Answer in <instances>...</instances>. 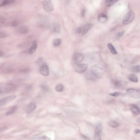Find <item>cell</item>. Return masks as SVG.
I'll return each instance as SVG.
<instances>
[{"mask_svg": "<svg viewBox=\"0 0 140 140\" xmlns=\"http://www.w3.org/2000/svg\"><path fill=\"white\" fill-rule=\"evenodd\" d=\"M109 125L111 127L113 128H116L119 126L118 123L116 121L114 120L110 121V122H109Z\"/></svg>", "mask_w": 140, "mask_h": 140, "instance_id": "cb8c5ba5", "label": "cell"}, {"mask_svg": "<svg viewBox=\"0 0 140 140\" xmlns=\"http://www.w3.org/2000/svg\"><path fill=\"white\" fill-rule=\"evenodd\" d=\"M17 107L16 105L14 106L13 107H12L9 110L6 112L5 115L6 116H9V115H11L12 114H14L16 111L17 110Z\"/></svg>", "mask_w": 140, "mask_h": 140, "instance_id": "ac0fdd59", "label": "cell"}, {"mask_svg": "<svg viewBox=\"0 0 140 140\" xmlns=\"http://www.w3.org/2000/svg\"><path fill=\"white\" fill-rule=\"evenodd\" d=\"M41 87H42V88L44 90H48V88L47 87V86L44 85H42Z\"/></svg>", "mask_w": 140, "mask_h": 140, "instance_id": "d6a6232c", "label": "cell"}, {"mask_svg": "<svg viewBox=\"0 0 140 140\" xmlns=\"http://www.w3.org/2000/svg\"><path fill=\"white\" fill-rule=\"evenodd\" d=\"M40 72L42 75L44 76L48 75L49 73V69L48 66L46 64H42L40 67Z\"/></svg>", "mask_w": 140, "mask_h": 140, "instance_id": "52a82bcc", "label": "cell"}, {"mask_svg": "<svg viewBox=\"0 0 140 140\" xmlns=\"http://www.w3.org/2000/svg\"><path fill=\"white\" fill-rule=\"evenodd\" d=\"M134 13L132 11H129L125 15L122 19V23L125 25H127L132 21L134 18Z\"/></svg>", "mask_w": 140, "mask_h": 140, "instance_id": "3957f363", "label": "cell"}, {"mask_svg": "<svg viewBox=\"0 0 140 140\" xmlns=\"http://www.w3.org/2000/svg\"><path fill=\"white\" fill-rule=\"evenodd\" d=\"M113 83L114 86L116 88H120L122 85V81L118 79H114L113 81Z\"/></svg>", "mask_w": 140, "mask_h": 140, "instance_id": "d6986e66", "label": "cell"}, {"mask_svg": "<svg viewBox=\"0 0 140 140\" xmlns=\"http://www.w3.org/2000/svg\"><path fill=\"white\" fill-rule=\"evenodd\" d=\"M108 48L110 50V52L113 54H114V55L117 54L118 53H117L116 50L111 44L108 43Z\"/></svg>", "mask_w": 140, "mask_h": 140, "instance_id": "44dd1931", "label": "cell"}, {"mask_svg": "<svg viewBox=\"0 0 140 140\" xmlns=\"http://www.w3.org/2000/svg\"><path fill=\"white\" fill-rule=\"evenodd\" d=\"M36 108V106L35 105V103L33 102L30 103L29 104L27 107L26 110L27 113L28 114H30L35 110Z\"/></svg>", "mask_w": 140, "mask_h": 140, "instance_id": "4fadbf2b", "label": "cell"}, {"mask_svg": "<svg viewBox=\"0 0 140 140\" xmlns=\"http://www.w3.org/2000/svg\"><path fill=\"white\" fill-rule=\"evenodd\" d=\"M85 9H83V10H82L81 12V15L82 17H84V16L85 15Z\"/></svg>", "mask_w": 140, "mask_h": 140, "instance_id": "836d02e7", "label": "cell"}, {"mask_svg": "<svg viewBox=\"0 0 140 140\" xmlns=\"http://www.w3.org/2000/svg\"><path fill=\"white\" fill-rule=\"evenodd\" d=\"M139 119H140V118H138V122H140V121H139Z\"/></svg>", "mask_w": 140, "mask_h": 140, "instance_id": "74e56055", "label": "cell"}, {"mask_svg": "<svg viewBox=\"0 0 140 140\" xmlns=\"http://www.w3.org/2000/svg\"><path fill=\"white\" fill-rule=\"evenodd\" d=\"M17 31L18 33L22 34H26L28 33L29 32V28L25 26H22L19 27L17 29Z\"/></svg>", "mask_w": 140, "mask_h": 140, "instance_id": "8fae6325", "label": "cell"}, {"mask_svg": "<svg viewBox=\"0 0 140 140\" xmlns=\"http://www.w3.org/2000/svg\"><path fill=\"white\" fill-rule=\"evenodd\" d=\"M42 5L44 10L47 12H51L54 10L53 4L51 0H43Z\"/></svg>", "mask_w": 140, "mask_h": 140, "instance_id": "7a4b0ae2", "label": "cell"}, {"mask_svg": "<svg viewBox=\"0 0 140 140\" xmlns=\"http://www.w3.org/2000/svg\"><path fill=\"white\" fill-rule=\"evenodd\" d=\"M81 137L82 138H83L84 139H85V140H88V139H90V138H88V137L84 136V135H81Z\"/></svg>", "mask_w": 140, "mask_h": 140, "instance_id": "e575fe53", "label": "cell"}, {"mask_svg": "<svg viewBox=\"0 0 140 140\" xmlns=\"http://www.w3.org/2000/svg\"><path fill=\"white\" fill-rule=\"evenodd\" d=\"M84 59L83 55L79 53H76L73 56V60L76 64L81 62Z\"/></svg>", "mask_w": 140, "mask_h": 140, "instance_id": "ba28073f", "label": "cell"}, {"mask_svg": "<svg viewBox=\"0 0 140 140\" xmlns=\"http://www.w3.org/2000/svg\"><path fill=\"white\" fill-rule=\"evenodd\" d=\"M55 90L57 92H61L63 90V85L62 84H59L56 86L55 88Z\"/></svg>", "mask_w": 140, "mask_h": 140, "instance_id": "484cf974", "label": "cell"}, {"mask_svg": "<svg viewBox=\"0 0 140 140\" xmlns=\"http://www.w3.org/2000/svg\"><path fill=\"white\" fill-rule=\"evenodd\" d=\"M108 17L107 15L103 13H102L99 15L98 20L101 23H104L108 20Z\"/></svg>", "mask_w": 140, "mask_h": 140, "instance_id": "5bb4252c", "label": "cell"}, {"mask_svg": "<svg viewBox=\"0 0 140 140\" xmlns=\"http://www.w3.org/2000/svg\"><path fill=\"white\" fill-rule=\"evenodd\" d=\"M61 43V40L60 39H56L53 40V45L55 47H58Z\"/></svg>", "mask_w": 140, "mask_h": 140, "instance_id": "d4e9b609", "label": "cell"}, {"mask_svg": "<svg viewBox=\"0 0 140 140\" xmlns=\"http://www.w3.org/2000/svg\"><path fill=\"white\" fill-rule=\"evenodd\" d=\"M131 110L133 114L138 115L140 114V109L136 105H132L131 107Z\"/></svg>", "mask_w": 140, "mask_h": 140, "instance_id": "9a60e30c", "label": "cell"}, {"mask_svg": "<svg viewBox=\"0 0 140 140\" xmlns=\"http://www.w3.org/2000/svg\"><path fill=\"white\" fill-rule=\"evenodd\" d=\"M6 34L4 32H0V38H4L6 36Z\"/></svg>", "mask_w": 140, "mask_h": 140, "instance_id": "1f68e13d", "label": "cell"}, {"mask_svg": "<svg viewBox=\"0 0 140 140\" xmlns=\"http://www.w3.org/2000/svg\"><path fill=\"white\" fill-rule=\"evenodd\" d=\"M15 88L16 87L13 84H7L6 87L4 88H0V94L5 93L6 92H10L12 90H15Z\"/></svg>", "mask_w": 140, "mask_h": 140, "instance_id": "8992f818", "label": "cell"}, {"mask_svg": "<svg viewBox=\"0 0 140 140\" xmlns=\"http://www.w3.org/2000/svg\"><path fill=\"white\" fill-rule=\"evenodd\" d=\"M67 0V1H69L70 0Z\"/></svg>", "mask_w": 140, "mask_h": 140, "instance_id": "f35d334b", "label": "cell"}, {"mask_svg": "<svg viewBox=\"0 0 140 140\" xmlns=\"http://www.w3.org/2000/svg\"><path fill=\"white\" fill-rule=\"evenodd\" d=\"M118 1V0H106L105 4L107 7H111Z\"/></svg>", "mask_w": 140, "mask_h": 140, "instance_id": "603a6c76", "label": "cell"}, {"mask_svg": "<svg viewBox=\"0 0 140 140\" xmlns=\"http://www.w3.org/2000/svg\"><path fill=\"white\" fill-rule=\"evenodd\" d=\"M16 97V96L15 95H10L8 96L5 97L4 98L0 100V107H2L6 104L9 102L12 101L15 99Z\"/></svg>", "mask_w": 140, "mask_h": 140, "instance_id": "5b68a950", "label": "cell"}, {"mask_svg": "<svg viewBox=\"0 0 140 140\" xmlns=\"http://www.w3.org/2000/svg\"><path fill=\"white\" fill-rule=\"evenodd\" d=\"M135 133H136V134L139 133H140V130H139V129H136L135 131Z\"/></svg>", "mask_w": 140, "mask_h": 140, "instance_id": "8d00e7d4", "label": "cell"}, {"mask_svg": "<svg viewBox=\"0 0 140 140\" xmlns=\"http://www.w3.org/2000/svg\"><path fill=\"white\" fill-rule=\"evenodd\" d=\"M37 46H38V44H37V41H36V40L34 41L32 46L29 49V53L30 55H32V54H33V53H35L36 50L37 49Z\"/></svg>", "mask_w": 140, "mask_h": 140, "instance_id": "7c38bea8", "label": "cell"}, {"mask_svg": "<svg viewBox=\"0 0 140 140\" xmlns=\"http://www.w3.org/2000/svg\"><path fill=\"white\" fill-rule=\"evenodd\" d=\"M111 96H113V97H118L119 96L121 95L120 93L118 92H115L114 93H110L109 94Z\"/></svg>", "mask_w": 140, "mask_h": 140, "instance_id": "f1b7e54d", "label": "cell"}, {"mask_svg": "<svg viewBox=\"0 0 140 140\" xmlns=\"http://www.w3.org/2000/svg\"><path fill=\"white\" fill-rule=\"evenodd\" d=\"M106 70L105 66L99 63L95 64L90 68V71L94 76L97 78H99L103 76Z\"/></svg>", "mask_w": 140, "mask_h": 140, "instance_id": "6da1fadb", "label": "cell"}, {"mask_svg": "<svg viewBox=\"0 0 140 140\" xmlns=\"http://www.w3.org/2000/svg\"><path fill=\"white\" fill-rule=\"evenodd\" d=\"M18 24H19V22L18 21H14L11 23V26H17Z\"/></svg>", "mask_w": 140, "mask_h": 140, "instance_id": "83f0119b", "label": "cell"}, {"mask_svg": "<svg viewBox=\"0 0 140 140\" xmlns=\"http://www.w3.org/2000/svg\"><path fill=\"white\" fill-rule=\"evenodd\" d=\"M60 27L58 23H53V30L55 33H59L60 32Z\"/></svg>", "mask_w": 140, "mask_h": 140, "instance_id": "7402d4cb", "label": "cell"}, {"mask_svg": "<svg viewBox=\"0 0 140 140\" xmlns=\"http://www.w3.org/2000/svg\"><path fill=\"white\" fill-rule=\"evenodd\" d=\"M132 71L134 73H138L140 71V66L139 65H136L132 68Z\"/></svg>", "mask_w": 140, "mask_h": 140, "instance_id": "4316f807", "label": "cell"}, {"mask_svg": "<svg viewBox=\"0 0 140 140\" xmlns=\"http://www.w3.org/2000/svg\"><path fill=\"white\" fill-rule=\"evenodd\" d=\"M127 94L130 97L134 98H140V90L137 89L129 88L127 90Z\"/></svg>", "mask_w": 140, "mask_h": 140, "instance_id": "277c9868", "label": "cell"}, {"mask_svg": "<svg viewBox=\"0 0 140 140\" xmlns=\"http://www.w3.org/2000/svg\"><path fill=\"white\" fill-rule=\"evenodd\" d=\"M102 123L100 122H97L96 124V129H95V135L101 136L102 134Z\"/></svg>", "mask_w": 140, "mask_h": 140, "instance_id": "30bf717a", "label": "cell"}, {"mask_svg": "<svg viewBox=\"0 0 140 140\" xmlns=\"http://www.w3.org/2000/svg\"><path fill=\"white\" fill-rule=\"evenodd\" d=\"M4 55V53L3 51L0 50V57H2Z\"/></svg>", "mask_w": 140, "mask_h": 140, "instance_id": "d590c367", "label": "cell"}, {"mask_svg": "<svg viewBox=\"0 0 140 140\" xmlns=\"http://www.w3.org/2000/svg\"><path fill=\"white\" fill-rule=\"evenodd\" d=\"M92 26V25L90 23H88L86 25H85L82 30V33L83 35H85L87 33L89 30L91 28Z\"/></svg>", "mask_w": 140, "mask_h": 140, "instance_id": "2e32d148", "label": "cell"}, {"mask_svg": "<svg viewBox=\"0 0 140 140\" xmlns=\"http://www.w3.org/2000/svg\"><path fill=\"white\" fill-rule=\"evenodd\" d=\"M75 67V71L79 73H81L85 71L88 67L87 64H77Z\"/></svg>", "mask_w": 140, "mask_h": 140, "instance_id": "9c48e42d", "label": "cell"}, {"mask_svg": "<svg viewBox=\"0 0 140 140\" xmlns=\"http://www.w3.org/2000/svg\"><path fill=\"white\" fill-rule=\"evenodd\" d=\"M82 29L81 28V27L78 28L76 30V33L77 34L81 33L82 32Z\"/></svg>", "mask_w": 140, "mask_h": 140, "instance_id": "4dcf8cb0", "label": "cell"}, {"mask_svg": "<svg viewBox=\"0 0 140 140\" xmlns=\"http://www.w3.org/2000/svg\"><path fill=\"white\" fill-rule=\"evenodd\" d=\"M15 0H4L1 4H0V7H3L13 4L15 2Z\"/></svg>", "mask_w": 140, "mask_h": 140, "instance_id": "e0dca14e", "label": "cell"}, {"mask_svg": "<svg viewBox=\"0 0 140 140\" xmlns=\"http://www.w3.org/2000/svg\"><path fill=\"white\" fill-rule=\"evenodd\" d=\"M124 33V32L123 31L122 32H119L117 34V35L116 36V37H117V38H119L121 37H122L123 36Z\"/></svg>", "mask_w": 140, "mask_h": 140, "instance_id": "f546056e", "label": "cell"}, {"mask_svg": "<svg viewBox=\"0 0 140 140\" xmlns=\"http://www.w3.org/2000/svg\"><path fill=\"white\" fill-rule=\"evenodd\" d=\"M128 78L130 81L133 82L137 83L138 81V77H137L136 75L134 74H131L129 75Z\"/></svg>", "mask_w": 140, "mask_h": 140, "instance_id": "ffe728a7", "label": "cell"}]
</instances>
